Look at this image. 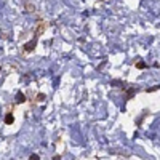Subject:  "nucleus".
<instances>
[{
	"label": "nucleus",
	"instance_id": "0eeeda50",
	"mask_svg": "<svg viewBox=\"0 0 160 160\" xmlns=\"http://www.w3.org/2000/svg\"><path fill=\"white\" fill-rule=\"evenodd\" d=\"M29 160H40V157H38L37 154H31V155H29Z\"/></svg>",
	"mask_w": 160,
	"mask_h": 160
},
{
	"label": "nucleus",
	"instance_id": "7ed1b4c3",
	"mask_svg": "<svg viewBox=\"0 0 160 160\" xmlns=\"http://www.w3.org/2000/svg\"><path fill=\"white\" fill-rule=\"evenodd\" d=\"M13 122H15V117H13V114H7V115H5V123H7V125H11Z\"/></svg>",
	"mask_w": 160,
	"mask_h": 160
},
{
	"label": "nucleus",
	"instance_id": "20e7f679",
	"mask_svg": "<svg viewBox=\"0 0 160 160\" xmlns=\"http://www.w3.org/2000/svg\"><path fill=\"white\" fill-rule=\"evenodd\" d=\"M111 85H114V87H120V88H127V83L120 82V80H112V83H111Z\"/></svg>",
	"mask_w": 160,
	"mask_h": 160
},
{
	"label": "nucleus",
	"instance_id": "f257e3e1",
	"mask_svg": "<svg viewBox=\"0 0 160 160\" xmlns=\"http://www.w3.org/2000/svg\"><path fill=\"white\" fill-rule=\"evenodd\" d=\"M35 45H37V38L34 37V38L31 40V42H28V43H24V47H22V48H24L26 51H32V50L35 48Z\"/></svg>",
	"mask_w": 160,
	"mask_h": 160
},
{
	"label": "nucleus",
	"instance_id": "423d86ee",
	"mask_svg": "<svg viewBox=\"0 0 160 160\" xmlns=\"http://www.w3.org/2000/svg\"><path fill=\"white\" fill-rule=\"evenodd\" d=\"M136 68H138V69H146L148 66H146V62H142L141 59H138V61H136Z\"/></svg>",
	"mask_w": 160,
	"mask_h": 160
},
{
	"label": "nucleus",
	"instance_id": "39448f33",
	"mask_svg": "<svg viewBox=\"0 0 160 160\" xmlns=\"http://www.w3.org/2000/svg\"><path fill=\"white\" fill-rule=\"evenodd\" d=\"M136 95V90L135 88H131V90H128V93H127V99H131L133 96Z\"/></svg>",
	"mask_w": 160,
	"mask_h": 160
},
{
	"label": "nucleus",
	"instance_id": "6e6552de",
	"mask_svg": "<svg viewBox=\"0 0 160 160\" xmlns=\"http://www.w3.org/2000/svg\"><path fill=\"white\" fill-rule=\"evenodd\" d=\"M53 160H61V155H55V157H53Z\"/></svg>",
	"mask_w": 160,
	"mask_h": 160
},
{
	"label": "nucleus",
	"instance_id": "f03ea898",
	"mask_svg": "<svg viewBox=\"0 0 160 160\" xmlns=\"http://www.w3.org/2000/svg\"><path fill=\"white\" fill-rule=\"evenodd\" d=\"M24 101H26V95H24V93H21V91H18L16 93V98H15V102L16 104H21Z\"/></svg>",
	"mask_w": 160,
	"mask_h": 160
}]
</instances>
